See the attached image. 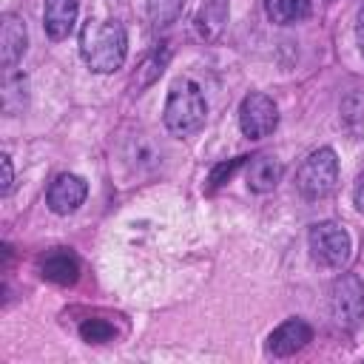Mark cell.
Masks as SVG:
<instances>
[{
	"mask_svg": "<svg viewBox=\"0 0 364 364\" xmlns=\"http://www.w3.org/2000/svg\"><path fill=\"white\" fill-rule=\"evenodd\" d=\"M80 54L97 74L122 68L128 54V34L119 20H88L80 34Z\"/></svg>",
	"mask_w": 364,
	"mask_h": 364,
	"instance_id": "1",
	"label": "cell"
},
{
	"mask_svg": "<svg viewBox=\"0 0 364 364\" xmlns=\"http://www.w3.org/2000/svg\"><path fill=\"white\" fill-rule=\"evenodd\" d=\"M205 117H208V102H205L202 88L191 77H176L171 82L165 111H162L165 128L173 136H188L205 125Z\"/></svg>",
	"mask_w": 364,
	"mask_h": 364,
	"instance_id": "2",
	"label": "cell"
},
{
	"mask_svg": "<svg viewBox=\"0 0 364 364\" xmlns=\"http://www.w3.org/2000/svg\"><path fill=\"white\" fill-rule=\"evenodd\" d=\"M338 185V156L333 148L313 151L296 171V188L304 199H324Z\"/></svg>",
	"mask_w": 364,
	"mask_h": 364,
	"instance_id": "3",
	"label": "cell"
},
{
	"mask_svg": "<svg viewBox=\"0 0 364 364\" xmlns=\"http://www.w3.org/2000/svg\"><path fill=\"white\" fill-rule=\"evenodd\" d=\"M330 316L347 333L364 321V282L355 273H341L330 284Z\"/></svg>",
	"mask_w": 364,
	"mask_h": 364,
	"instance_id": "4",
	"label": "cell"
},
{
	"mask_svg": "<svg viewBox=\"0 0 364 364\" xmlns=\"http://www.w3.org/2000/svg\"><path fill=\"white\" fill-rule=\"evenodd\" d=\"M307 247L316 264L338 270L350 259V233L338 222H318L307 233Z\"/></svg>",
	"mask_w": 364,
	"mask_h": 364,
	"instance_id": "5",
	"label": "cell"
},
{
	"mask_svg": "<svg viewBox=\"0 0 364 364\" xmlns=\"http://www.w3.org/2000/svg\"><path fill=\"white\" fill-rule=\"evenodd\" d=\"M279 125V108L276 102L262 94V91H250L242 105H239V128L247 139H264L276 131Z\"/></svg>",
	"mask_w": 364,
	"mask_h": 364,
	"instance_id": "6",
	"label": "cell"
},
{
	"mask_svg": "<svg viewBox=\"0 0 364 364\" xmlns=\"http://www.w3.org/2000/svg\"><path fill=\"white\" fill-rule=\"evenodd\" d=\"M88 196V185L82 176L77 173H60L51 179L48 191H46V205L51 208V213L57 216H68L74 213Z\"/></svg>",
	"mask_w": 364,
	"mask_h": 364,
	"instance_id": "7",
	"label": "cell"
},
{
	"mask_svg": "<svg viewBox=\"0 0 364 364\" xmlns=\"http://www.w3.org/2000/svg\"><path fill=\"white\" fill-rule=\"evenodd\" d=\"M313 338V327L304 321V318H287L282 321L270 336H267V344L264 350L276 358H287L293 353H299L301 347H307V341Z\"/></svg>",
	"mask_w": 364,
	"mask_h": 364,
	"instance_id": "8",
	"label": "cell"
},
{
	"mask_svg": "<svg viewBox=\"0 0 364 364\" xmlns=\"http://www.w3.org/2000/svg\"><path fill=\"white\" fill-rule=\"evenodd\" d=\"M26 46H28V31H26L23 17L6 11L0 17V63H3V68H14L20 63V57L26 54Z\"/></svg>",
	"mask_w": 364,
	"mask_h": 364,
	"instance_id": "9",
	"label": "cell"
},
{
	"mask_svg": "<svg viewBox=\"0 0 364 364\" xmlns=\"http://www.w3.org/2000/svg\"><path fill=\"white\" fill-rule=\"evenodd\" d=\"M80 14V0H46L43 6V28L51 40H65L74 31Z\"/></svg>",
	"mask_w": 364,
	"mask_h": 364,
	"instance_id": "10",
	"label": "cell"
},
{
	"mask_svg": "<svg viewBox=\"0 0 364 364\" xmlns=\"http://www.w3.org/2000/svg\"><path fill=\"white\" fill-rule=\"evenodd\" d=\"M40 273L54 284H74L80 279V259L65 247H54L40 259Z\"/></svg>",
	"mask_w": 364,
	"mask_h": 364,
	"instance_id": "11",
	"label": "cell"
},
{
	"mask_svg": "<svg viewBox=\"0 0 364 364\" xmlns=\"http://www.w3.org/2000/svg\"><path fill=\"white\" fill-rule=\"evenodd\" d=\"M230 17V3L228 0H202L193 17V28L202 40H219Z\"/></svg>",
	"mask_w": 364,
	"mask_h": 364,
	"instance_id": "12",
	"label": "cell"
},
{
	"mask_svg": "<svg viewBox=\"0 0 364 364\" xmlns=\"http://www.w3.org/2000/svg\"><path fill=\"white\" fill-rule=\"evenodd\" d=\"M282 173H284V168H282V162H279L276 156L259 154V156H253V159L247 162L245 179H247V188H250L253 193H267V191H273V188L279 185Z\"/></svg>",
	"mask_w": 364,
	"mask_h": 364,
	"instance_id": "13",
	"label": "cell"
},
{
	"mask_svg": "<svg viewBox=\"0 0 364 364\" xmlns=\"http://www.w3.org/2000/svg\"><path fill=\"white\" fill-rule=\"evenodd\" d=\"M0 105H3V114L9 117L23 114V108L28 105V77L23 71L6 68L3 85H0Z\"/></svg>",
	"mask_w": 364,
	"mask_h": 364,
	"instance_id": "14",
	"label": "cell"
},
{
	"mask_svg": "<svg viewBox=\"0 0 364 364\" xmlns=\"http://www.w3.org/2000/svg\"><path fill=\"white\" fill-rule=\"evenodd\" d=\"M264 14L276 26H293L310 14V3L307 0H264Z\"/></svg>",
	"mask_w": 364,
	"mask_h": 364,
	"instance_id": "15",
	"label": "cell"
},
{
	"mask_svg": "<svg viewBox=\"0 0 364 364\" xmlns=\"http://www.w3.org/2000/svg\"><path fill=\"white\" fill-rule=\"evenodd\" d=\"M185 0H148V20L154 28H168L179 20Z\"/></svg>",
	"mask_w": 364,
	"mask_h": 364,
	"instance_id": "16",
	"label": "cell"
},
{
	"mask_svg": "<svg viewBox=\"0 0 364 364\" xmlns=\"http://www.w3.org/2000/svg\"><path fill=\"white\" fill-rule=\"evenodd\" d=\"M80 338L88 341V344H105V341H114L117 338V330H114V324L108 318L94 316V318H85L80 324Z\"/></svg>",
	"mask_w": 364,
	"mask_h": 364,
	"instance_id": "17",
	"label": "cell"
},
{
	"mask_svg": "<svg viewBox=\"0 0 364 364\" xmlns=\"http://www.w3.org/2000/svg\"><path fill=\"white\" fill-rule=\"evenodd\" d=\"M245 162V156H236V159H230V162H222V165H216L213 168V173H210V188H216V185H222L239 165Z\"/></svg>",
	"mask_w": 364,
	"mask_h": 364,
	"instance_id": "18",
	"label": "cell"
},
{
	"mask_svg": "<svg viewBox=\"0 0 364 364\" xmlns=\"http://www.w3.org/2000/svg\"><path fill=\"white\" fill-rule=\"evenodd\" d=\"M0 168H3L0 193H3V196H9V193H11V188H14V168H11V156H9V154H3V156H0Z\"/></svg>",
	"mask_w": 364,
	"mask_h": 364,
	"instance_id": "19",
	"label": "cell"
},
{
	"mask_svg": "<svg viewBox=\"0 0 364 364\" xmlns=\"http://www.w3.org/2000/svg\"><path fill=\"white\" fill-rule=\"evenodd\" d=\"M353 202H355V208H358V213H364V171L358 173V179H355V185H353Z\"/></svg>",
	"mask_w": 364,
	"mask_h": 364,
	"instance_id": "20",
	"label": "cell"
},
{
	"mask_svg": "<svg viewBox=\"0 0 364 364\" xmlns=\"http://www.w3.org/2000/svg\"><path fill=\"white\" fill-rule=\"evenodd\" d=\"M355 43H358V51H361V57H364V6H361L358 14H355Z\"/></svg>",
	"mask_w": 364,
	"mask_h": 364,
	"instance_id": "21",
	"label": "cell"
}]
</instances>
